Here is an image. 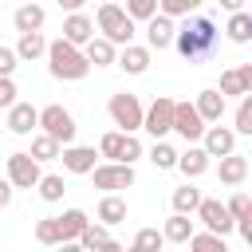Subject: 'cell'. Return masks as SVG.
<instances>
[{"mask_svg":"<svg viewBox=\"0 0 252 252\" xmlns=\"http://www.w3.org/2000/svg\"><path fill=\"white\" fill-rule=\"evenodd\" d=\"M217 39H220L217 24H213L209 16H193V20H185L181 28H173V43H169V47H177L181 59L197 63V59H209V55L217 51Z\"/></svg>","mask_w":252,"mask_h":252,"instance_id":"1","label":"cell"},{"mask_svg":"<svg viewBox=\"0 0 252 252\" xmlns=\"http://www.w3.org/2000/svg\"><path fill=\"white\" fill-rule=\"evenodd\" d=\"M47 71L55 75V79H63V83H79V79H87V71H91V63H87V55H83V47H75V43H67L63 35L55 39V43H47Z\"/></svg>","mask_w":252,"mask_h":252,"instance_id":"2","label":"cell"},{"mask_svg":"<svg viewBox=\"0 0 252 252\" xmlns=\"http://www.w3.org/2000/svg\"><path fill=\"white\" fill-rule=\"evenodd\" d=\"M98 32H102L114 47L134 43V20H130V16H126V8H122V4H114V0H106V4L98 8Z\"/></svg>","mask_w":252,"mask_h":252,"instance_id":"3","label":"cell"},{"mask_svg":"<svg viewBox=\"0 0 252 252\" xmlns=\"http://www.w3.org/2000/svg\"><path fill=\"white\" fill-rule=\"evenodd\" d=\"M110 118H114V126L118 130H126V134H134V130H142V102H138V94H130V91H118V94H110Z\"/></svg>","mask_w":252,"mask_h":252,"instance_id":"4","label":"cell"},{"mask_svg":"<svg viewBox=\"0 0 252 252\" xmlns=\"http://www.w3.org/2000/svg\"><path fill=\"white\" fill-rule=\"evenodd\" d=\"M39 130L43 134H51L59 146H67V142H75V118H71V110L67 106H59V102H51V106H43L39 110Z\"/></svg>","mask_w":252,"mask_h":252,"instance_id":"5","label":"cell"},{"mask_svg":"<svg viewBox=\"0 0 252 252\" xmlns=\"http://www.w3.org/2000/svg\"><path fill=\"white\" fill-rule=\"evenodd\" d=\"M91 177H94V189L118 193V189H130L134 185V165L130 161H102V165L91 169Z\"/></svg>","mask_w":252,"mask_h":252,"instance_id":"6","label":"cell"},{"mask_svg":"<svg viewBox=\"0 0 252 252\" xmlns=\"http://www.w3.org/2000/svg\"><path fill=\"white\" fill-rule=\"evenodd\" d=\"M169 126H173V98H169V94H158V98L142 110V130H146L150 138H165Z\"/></svg>","mask_w":252,"mask_h":252,"instance_id":"7","label":"cell"},{"mask_svg":"<svg viewBox=\"0 0 252 252\" xmlns=\"http://www.w3.org/2000/svg\"><path fill=\"white\" fill-rule=\"evenodd\" d=\"M8 181H12V189H35V181H39V161H35L28 150L8 154Z\"/></svg>","mask_w":252,"mask_h":252,"instance_id":"8","label":"cell"},{"mask_svg":"<svg viewBox=\"0 0 252 252\" xmlns=\"http://www.w3.org/2000/svg\"><path fill=\"white\" fill-rule=\"evenodd\" d=\"M169 130L181 134L185 142H201V134H205V118L197 114L193 102H173V126H169Z\"/></svg>","mask_w":252,"mask_h":252,"instance_id":"9","label":"cell"},{"mask_svg":"<svg viewBox=\"0 0 252 252\" xmlns=\"http://www.w3.org/2000/svg\"><path fill=\"white\" fill-rule=\"evenodd\" d=\"M193 213H197V220H201L205 228H213V232H220V236H228V232H232V217H228V209H224L220 201H213V197H201Z\"/></svg>","mask_w":252,"mask_h":252,"instance_id":"10","label":"cell"},{"mask_svg":"<svg viewBox=\"0 0 252 252\" xmlns=\"http://www.w3.org/2000/svg\"><path fill=\"white\" fill-rule=\"evenodd\" d=\"M142 24H146V47H150V51H165V47L173 43V16H165V12L158 16V12H154V16L142 20Z\"/></svg>","mask_w":252,"mask_h":252,"instance_id":"11","label":"cell"},{"mask_svg":"<svg viewBox=\"0 0 252 252\" xmlns=\"http://www.w3.org/2000/svg\"><path fill=\"white\" fill-rule=\"evenodd\" d=\"M59 158H63V169L67 173H91L94 169V146H75V142H67V146H59Z\"/></svg>","mask_w":252,"mask_h":252,"instance_id":"12","label":"cell"},{"mask_svg":"<svg viewBox=\"0 0 252 252\" xmlns=\"http://www.w3.org/2000/svg\"><path fill=\"white\" fill-rule=\"evenodd\" d=\"M201 146H205V154H209V158L232 154V150H236V130H228V126H205Z\"/></svg>","mask_w":252,"mask_h":252,"instance_id":"13","label":"cell"},{"mask_svg":"<svg viewBox=\"0 0 252 252\" xmlns=\"http://www.w3.org/2000/svg\"><path fill=\"white\" fill-rule=\"evenodd\" d=\"M35 126H39V110H35L32 102H20V98H16V102L8 106V130L24 138V134H32Z\"/></svg>","mask_w":252,"mask_h":252,"instance_id":"14","label":"cell"},{"mask_svg":"<svg viewBox=\"0 0 252 252\" xmlns=\"http://www.w3.org/2000/svg\"><path fill=\"white\" fill-rule=\"evenodd\" d=\"M91 35H94V20L83 16V12H67V20H63V39L75 43V47H83Z\"/></svg>","mask_w":252,"mask_h":252,"instance_id":"15","label":"cell"},{"mask_svg":"<svg viewBox=\"0 0 252 252\" xmlns=\"http://www.w3.org/2000/svg\"><path fill=\"white\" fill-rule=\"evenodd\" d=\"M114 63H118L126 75H146V71H150V47L122 43V55H114Z\"/></svg>","mask_w":252,"mask_h":252,"instance_id":"16","label":"cell"},{"mask_svg":"<svg viewBox=\"0 0 252 252\" xmlns=\"http://www.w3.org/2000/svg\"><path fill=\"white\" fill-rule=\"evenodd\" d=\"M220 94H252V63H240L220 75Z\"/></svg>","mask_w":252,"mask_h":252,"instance_id":"17","label":"cell"},{"mask_svg":"<svg viewBox=\"0 0 252 252\" xmlns=\"http://www.w3.org/2000/svg\"><path fill=\"white\" fill-rule=\"evenodd\" d=\"M75 244H79V248H106V252H118V240L106 232V224H102V220H98V224H94V220H87Z\"/></svg>","mask_w":252,"mask_h":252,"instance_id":"18","label":"cell"},{"mask_svg":"<svg viewBox=\"0 0 252 252\" xmlns=\"http://www.w3.org/2000/svg\"><path fill=\"white\" fill-rule=\"evenodd\" d=\"M248 169H252V165H248L244 154H236V150H232V154H220V181H224V185H244V181H248Z\"/></svg>","mask_w":252,"mask_h":252,"instance_id":"19","label":"cell"},{"mask_svg":"<svg viewBox=\"0 0 252 252\" xmlns=\"http://www.w3.org/2000/svg\"><path fill=\"white\" fill-rule=\"evenodd\" d=\"M209 161H213V158L205 154V146H193V142H189V150L177 154V165H173V169H181L185 177H201V173L209 169Z\"/></svg>","mask_w":252,"mask_h":252,"instance_id":"20","label":"cell"},{"mask_svg":"<svg viewBox=\"0 0 252 252\" xmlns=\"http://www.w3.org/2000/svg\"><path fill=\"white\" fill-rule=\"evenodd\" d=\"M43 20H47V12H43V4H39V0H28V4H24V8H16V16H12L16 32H39V28H43Z\"/></svg>","mask_w":252,"mask_h":252,"instance_id":"21","label":"cell"},{"mask_svg":"<svg viewBox=\"0 0 252 252\" xmlns=\"http://www.w3.org/2000/svg\"><path fill=\"white\" fill-rule=\"evenodd\" d=\"M83 55H87L91 67H110V63H114V43H110L106 35H91V39L83 43Z\"/></svg>","mask_w":252,"mask_h":252,"instance_id":"22","label":"cell"},{"mask_svg":"<svg viewBox=\"0 0 252 252\" xmlns=\"http://www.w3.org/2000/svg\"><path fill=\"white\" fill-rule=\"evenodd\" d=\"M193 106H197V114H201L205 122H220V114H224V94L209 87V91H201V94H197V102H193Z\"/></svg>","mask_w":252,"mask_h":252,"instance_id":"23","label":"cell"},{"mask_svg":"<svg viewBox=\"0 0 252 252\" xmlns=\"http://www.w3.org/2000/svg\"><path fill=\"white\" fill-rule=\"evenodd\" d=\"M161 236H165V244H185V240L193 236V220H189V213H173V217L165 220Z\"/></svg>","mask_w":252,"mask_h":252,"instance_id":"24","label":"cell"},{"mask_svg":"<svg viewBox=\"0 0 252 252\" xmlns=\"http://www.w3.org/2000/svg\"><path fill=\"white\" fill-rule=\"evenodd\" d=\"M224 35L232 43H248L252 39V16L240 8V12H228V24H224Z\"/></svg>","mask_w":252,"mask_h":252,"instance_id":"25","label":"cell"},{"mask_svg":"<svg viewBox=\"0 0 252 252\" xmlns=\"http://www.w3.org/2000/svg\"><path fill=\"white\" fill-rule=\"evenodd\" d=\"M55 220H59V236H63V244H75L79 232H83V224H87V213H83V209H67V213L55 217Z\"/></svg>","mask_w":252,"mask_h":252,"instance_id":"26","label":"cell"},{"mask_svg":"<svg viewBox=\"0 0 252 252\" xmlns=\"http://www.w3.org/2000/svg\"><path fill=\"white\" fill-rule=\"evenodd\" d=\"M193 252H228V240L220 236V232H213V228H205V232H197L193 228V236L185 240Z\"/></svg>","mask_w":252,"mask_h":252,"instance_id":"27","label":"cell"},{"mask_svg":"<svg viewBox=\"0 0 252 252\" xmlns=\"http://www.w3.org/2000/svg\"><path fill=\"white\" fill-rule=\"evenodd\" d=\"M47 51V39L39 35V32H20V43H16V55L24 59V63H32V59H39Z\"/></svg>","mask_w":252,"mask_h":252,"instance_id":"28","label":"cell"},{"mask_svg":"<svg viewBox=\"0 0 252 252\" xmlns=\"http://www.w3.org/2000/svg\"><path fill=\"white\" fill-rule=\"evenodd\" d=\"M35 189H39V197H43L47 205H55V201H63V193H67V181H63V173H39Z\"/></svg>","mask_w":252,"mask_h":252,"instance_id":"29","label":"cell"},{"mask_svg":"<svg viewBox=\"0 0 252 252\" xmlns=\"http://www.w3.org/2000/svg\"><path fill=\"white\" fill-rule=\"evenodd\" d=\"M98 220H102V224H122V220H126V201H122L118 193H106V197L98 201Z\"/></svg>","mask_w":252,"mask_h":252,"instance_id":"30","label":"cell"},{"mask_svg":"<svg viewBox=\"0 0 252 252\" xmlns=\"http://www.w3.org/2000/svg\"><path fill=\"white\" fill-rule=\"evenodd\" d=\"M28 154H32L35 161H55V158H59V142H55L51 134H35V138H32V150H28Z\"/></svg>","mask_w":252,"mask_h":252,"instance_id":"31","label":"cell"},{"mask_svg":"<svg viewBox=\"0 0 252 252\" xmlns=\"http://www.w3.org/2000/svg\"><path fill=\"white\" fill-rule=\"evenodd\" d=\"M150 161H154L158 169H173V165H177V150H173L165 138H154V146H150Z\"/></svg>","mask_w":252,"mask_h":252,"instance_id":"32","label":"cell"},{"mask_svg":"<svg viewBox=\"0 0 252 252\" xmlns=\"http://www.w3.org/2000/svg\"><path fill=\"white\" fill-rule=\"evenodd\" d=\"M197 201H201V189H193L189 181H185L181 189H173V213H193Z\"/></svg>","mask_w":252,"mask_h":252,"instance_id":"33","label":"cell"},{"mask_svg":"<svg viewBox=\"0 0 252 252\" xmlns=\"http://www.w3.org/2000/svg\"><path fill=\"white\" fill-rule=\"evenodd\" d=\"M201 4L205 0H158V8L165 12V16H193V12H201Z\"/></svg>","mask_w":252,"mask_h":252,"instance_id":"34","label":"cell"},{"mask_svg":"<svg viewBox=\"0 0 252 252\" xmlns=\"http://www.w3.org/2000/svg\"><path fill=\"white\" fill-rule=\"evenodd\" d=\"M122 134H126V130H110V134H102V138H98V158H106V161H118Z\"/></svg>","mask_w":252,"mask_h":252,"instance_id":"35","label":"cell"},{"mask_svg":"<svg viewBox=\"0 0 252 252\" xmlns=\"http://www.w3.org/2000/svg\"><path fill=\"white\" fill-rule=\"evenodd\" d=\"M35 240H39V244H63V236H59V220H55V217L35 220Z\"/></svg>","mask_w":252,"mask_h":252,"instance_id":"36","label":"cell"},{"mask_svg":"<svg viewBox=\"0 0 252 252\" xmlns=\"http://www.w3.org/2000/svg\"><path fill=\"white\" fill-rule=\"evenodd\" d=\"M236 134H252V94H240V106H236Z\"/></svg>","mask_w":252,"mask_h":252,"instance_id":"37","label":"cell"},{"mask_svg":"<svg viewBox=\"0 0 252 252\" xmlns=\"http://www.w3.org/2000/svg\"><path fill=\"white\" fill-rule=\"evenodd\" d=\"M224 209H228V217H232V224H236V220H244V217H252V197H248V193L240 189V193H236V197H232V201H228Z\"/></svg>","mask_w":252,"mask_h":252,"instance_id":"38","label":"cell"},{"mask_svg":"<svg viewBox=\"0 0 252 252\" xmlns=\"http://www.w3.org/2000/svg\"><path fill=\"white\" fill-rule=\"evenodd\" d=\"M130 244H134V248H138V252H146V248H161V244H165V236H161V232H158V228H138V232H134V240H130Z\"/></svg>","mask_w":252,"mask_h":252,"instance_id":"39","label":"cell"},{"mask_svg":"<svg viewBox=\"0 0 252 252\" xmlns=\"http://www.w3.org/2000/svg\"><path fill=\"white\" fill-rule=\"evenodd\" d=\"M158 12V0H126V16L138 24V20H150Z\"/></svg>","mask_w":252,"mask_h":252,"instance_id":"40","label":"cell"},{"mask_svg":"<svg viewBox=\"0 0 252 252\" xmlns=\"http://www.w3.org/2000/svg\"><path fill=\"white\" fill-rule=\"evenodd\" d=\"M138 158H142V142H138L134 134H122V150H118V161H130V165H134Z\"/></svg>","mask_w":252,"mask_h":252,"instance_id":"41","label":"cell"},{"mask_svg":"<svg viewBox=\"0 0 252 252\" xmlns=\"http://www.w3.org/2000/svg\"><path fill=\"white\" fill-rule=\"evenodd\" d=\"M16 102V83H12V75H0V106L8 110Z\"/></svg>","mask_w":252,"mask_h":252,"instance_id":"42","label":"cell"},{"mask_svg":"<svg viewBox=\"0 0 252 252\" xmlns=\"http://www.w3.org/2000/svg\"><path fill=\"white\" fill-rule=\"evenodd\" d=\"M16 63H20L16 47H0V75H12V71H16Z\"/></svg>","mask_w":252,"mask_h":252,"instance_id":"43","label":"cell"},{"mask_svg":"<svg viewBox=\"0 0 252 252\" xmlns=\"http://www.w3.org/2000/svg\"><path fill=\"white\" fill-rule=\"evenodd\" d=\"M12 193H16V189H12V181L4 177V181H0V209H8V205H12Z\"/></svg>","mask_w":252,"mask_h":252,"instance_id":"44","label":"cell"},{"mask_svg":"<svg viewBox=\"0 0 252 252\" xmlns=\"http://www.w3.org/2000/svg\"><path fill=\"white\" fill-rule=\"evenodd\" d=\"M55 4H59L63 12H83V8H87V0H55Z\"/></svg>","mask_w":252,"mask_h":252,"instance_id":"45","label":"cell"},{"mask_svg":"<svg viewBox=\"0 0 252 252\" xmlns=\"http://www.w3.org/2000/svg\"><path fill=\"white\" fill-rule=\"evenodd\" d=\"M220 8H224V12H240V8H244V0H220Z\"/></svg>","mask_w":252,"mask_h":252,"instance_id":"46","label":"cell"}]
</instances>
